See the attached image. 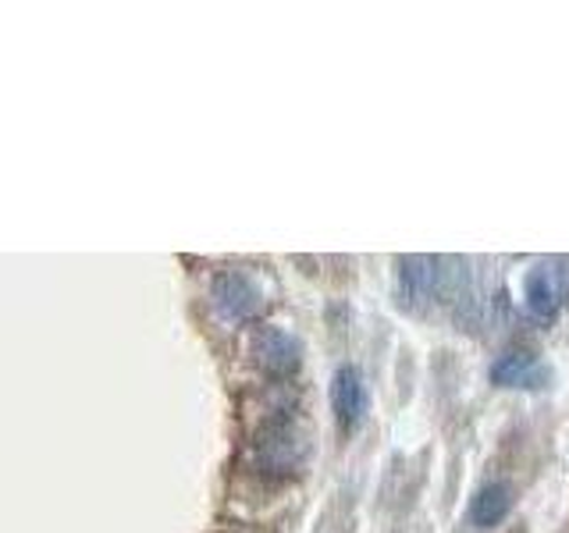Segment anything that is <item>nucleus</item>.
<instances>
[{
    "mask_svg": "<svg viewBox=\"0 0 569 533\" xmlns=\"http://www.w3.org/2000/svg\"><path fill=\"white\" fill-rule=\"evenodd\" d=\"M310 459V441L289 416L267 420L253 438V470L271 480H289L302 473Z\"/></svg>",
    "mask_w": 569,
    "mask_h": 533,
    "instance_id": "nucleus-1",
    "label": "nucleus"
},
{
    "mask_svg": "<svg viewBox=\"0 0 569 533\" xmlns=\"http://www.w3.org/2000/svg\"><path fill=\"white\" fill-rule=\"evenodd\" d=\"M569 299V271L562 260H545L538 266H530L527 278H523V302H527V313L533 320H556L559 310L566 306Z\"/></svg>",
    "mask_w": 569,
    "mask_h": 533,
    "instance_id": "nucleus-2",
    "label": "nucleus"
},
{
    "mask_svg": "<svg viewBox=\"0 0 569 533\" xmlns=\"http://www.w3.org/2000/svg\"><path fill=\"white\" fill-rule=\"evenodd\" d=\"M249 352H253V363L274 381L296 378L299 366H302L299 338L292 331H284V328H274V324H263V328L253 331V345H249Z\"/></svg>",
    "mask_w": 569,
    "mask_h": 533,
    "instance_id": "nucleus-3",
    "label": "nucleus"
},
{
    "mask_svg": "<svg viewBox=\"0 0 569 533\" xmlns=\"http://www.w3.org/2000/svg\"><path fill=\"white\" fill-rule=\"evenodd\" d=\"M210 302L228 324H249L263 310V295L242 271H221L210 284Z\"/></svg>",
    "mask_w": 569,
    "mask_h": 533,
    "instance_id": "nucleus-4",
    "label": "nucleus"
},
{
    "mask_svg": "<svg viewBox=\"0 0 569 533\" xmlns=\"http://www.w3.org/2000/svg\"><path fill=\"white\" fill-rule=\"evenodd\" d=\"M367 409H370V395H367V381L360 366L342 363L331 373V413L335 423L342 434L360 431V423L367 420Z\"/></svg>",
    "mask_w": 569,
    "mask_h": 533,
    "instance_id": "nucleus-5",
    "label": "nucleus"
},
{
    "mask_svg": "<svg viewBox=\"0 0 569 533\" xmlns=\"http://www.w3.org/2000/svg\"><path fill=\"white\" fill-rule=\"evenodd\" d=\"M488 378L495 388H512V391H541L551 381V370L541 366V360L527 349H509L491 363Z\"/></svg>",
    "mask_w": 569,
    "mask_h": 533,
    "instance_id": "nucleus-6",
    "label": "nucleus"
},
{
    "mask_svg": "<svg viewBox=\"0 0 569 533\" xmlns=\"http://www.w3.org/2000/svg\"><path fill=\"white\" fill-rule=\"evenodd\" d=\"M438 260L431 257H406L399 260V292H402V306L417 310L427 299H435L438 289Z\"/></svg>",
    "mask_w": 569,
    "mask_h": 533,
    "instance_id": "nucleus-7",
    "label": "nucleus"
},
{
    "mask_svg": "<svg viewBox=\"0 0 569 533\" xmlns=\"http://www.w3.org/2000/svg\"><path fill=\"white\" fill-rule=\"evenodd\" d=\"M512 512V487L509 484H485L470 497V523L477 530H495L509 520Z\"/></svg>",
    "mask_w": 569,
    "mask_h": 533,
    "instance_id": "nucleus-8",
    "label": "nucleus"
}]
</instances>
